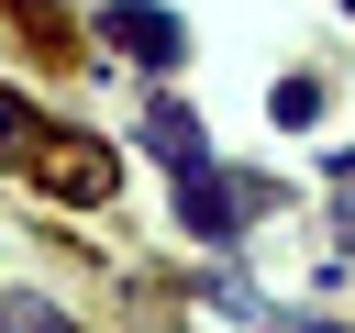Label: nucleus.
Returning a JSON list of instances; mask_svg holds the SVG:
<instances>
[{"label":"nucleus","mask_w":355,"mask_h":333,"mask_svg":"<svg viewBox=\"0 0 355 333\" xmlns=\"http://www.w3.org/2000/svg\"><path fill=\"white\" fill-rule=\"evenodd\" d=\"M178 222H189L200 244H233V222H244V178H222V166H178Z\"/></svg>","instance_id":"f257e3e1"},{"label":"nucleus","mask_w":355,"mask_h":333,"mask_svg":"<svg viewBox=\"0 0 355 333\" xmlns=\"http://www.w3.org/2000/svg\"><path fill=\"white\" fill-rule=\"evenodd\" d=\"M100 33H111L122 56H144V67H178V56H189L178 11H155V0H111V11H100Z\"/></svg>","instance_id":"f03ea898"},{"label":"nucleus","mask_w":355,"mask_h":333,"mask_svg":"<svg viewBox=\"0 0 355 333\" xmlns=\"http://www.w3.org/2000/svg\"><path fill=\"white\" fill-rule=\"evenodd\" d=\"M33 178H44L55 200H111V155L78 144V133H44V144H33Z\"/></svg>","instance_id":"7ed1b4c3"},{"label":"nucleus","mask_w":355,"mask_h":333,"mask_svg":"<svg viewBox=\"0 0 355 333\" xmlns=\"http://www.w3.org/2000/svg\"><path fill=\"white\" fill-rule=\"evenodd\" d=\"M144 144L166 155V178H178V166H211V133H200L178 100H155V111H144Z\"/></svg>","instance_id":"20e7f679"},{"label":"nucleus","mask_w":355,"mask_h":333,"mask_svg":"<svg viewBox=\"0 0 355 333\" xmlns=\"http://www.w3.org/2000/svg\"><path fill=\"white\" fill-rule=\"evenodd\" d=\"M0 333H78V322H67L55 300H33V289H11V300H0Z\"/></svg>","instance_id":"39448f33"},{"label":"nucleus","mask_w":355,"mask_h":333,"mask_svg":"<svg viewBox=\"0 0 355 333\" xmlns=\"http://www.w3.org/2000/svg\"><path fill=\"white\" fill-rule=\"evenodd\" d=\"M33 144H44V122H33L22 100H0V155H11V166H33Z\"/></svg>","instance_id":"423d86ee"},{"label":"nucleus","mask_w":355,"mask_h":333,"mask_svg":"<svg viewBox=\"0 0 355 333\" xmlns=\"http://www.w3.org/2000/svg\"><path fill=\"white\" fill-rule=\"evenodd\" d=\"M288 333H344V322H288Z\"/></svg>","instance_id":"0eeeda50"}]
</instances>
